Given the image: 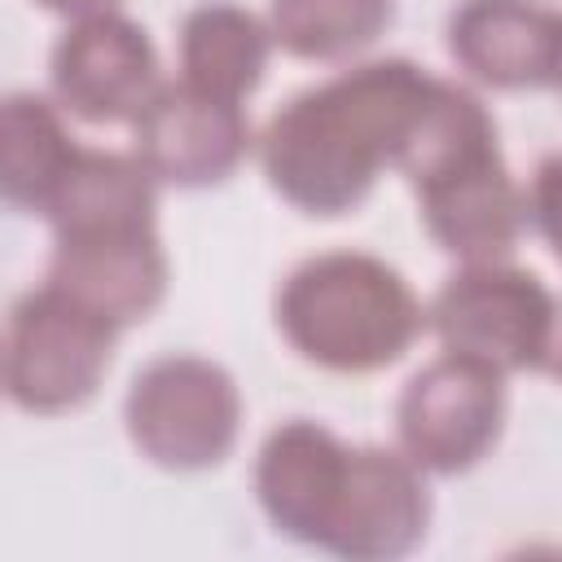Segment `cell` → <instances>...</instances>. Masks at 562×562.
Wrapping results in <instances>:
<instances>
[{"mask_svg":"<svg viewBox=\"0 0 562 562\" xmlns=\"http://www.w3.org/2000/svg\"><path fill=\"white\" fill-rule=\"evenodd\" d=\"M53 101L97 127L132 123L162 88L158 48L140 22L123 9L66 22L53 48Z\"/></svg>","mask_w":562,"mask_h":562,"instance_id":"obj_7","label":"cell"},{"mask_svg":"<svg viewBox=\"0 0 562 562\" xmlns=\"http://www.w3.org/2000/svg\"><path fill=\"white\" fill-rule=\"evenodd\" d=\"M347 448L351 443H342L329 426L312 417H290L259 443L255 501L285 540H299L307 549L321 544L347 470Z\"/></svg>","mask_w":562,"mask_h":562,"instance_id":"obj_13","label":"cell"},{"mask_svg":"<svg viewBox=\"0 0 562 562\" xmlns=\"http://www.w3.org/2000/svg\"><path fill=\"white\" fill-rule=\"evenodd\" d=\"M44 215L53 224V237L158 224V180L136 162V154L79 145Z\"/></svg>","mask_w":562,"mask_h":562,"instance_id":"obj_16","label":"cell"},{"mask_svg":"<svg viewBox=\"0 0 562 562\" xmlns=\"http://www.w3.org/2000/svg\"><path fill=\"white\" fill-rule=\"evenodd\" d=\"M114 338V325L44 281L9 312L0 338V391L22 413H70L105 382Z\"/></svg>","mask_w":562,"mask_h":562,"instance_id":"obj_5","label":"cell"},{"mask_svg":"<svg viewBox=\"0 0 562 562\" xmlns=\"http://www.w3.org/2000/svg\"><path fill=\"white\" fill-rule=\"evenodd\" d=\"M132 448L171 474L220 465L241 435V391L233 373L206 356L171 351L149 360L123 400Z\"/></svg>","mask_w":562,"mask_h":562,"instance_id":"obj_4","label":"cell"},{"mask_svg":"<svg viewBox=\"0 0 562 562\" xmlns=\"http://www.w3.org/2000/svg\"><path fill=\"white\" fill-rule=\"evenodd\" d=\"M255 149V132L241 105L206 97L189 83H162L149 105L132 119V154L158 180L176 189H206L228 180L246 154Z\"/></svg>","mask_w":562,"mask_h":562,"instance_id":"obj_9","label":"cell"},{"mask_svg":"<svg viewBox=\"0 0 562 562\" xmlns=\"http://www.w3.org/2000/svg\"><path fill=\"white\" fill-rule=\"evenodd\" d=\"M167 250L158 224L136 228H97L53 237L48 285L97 312L119 334L145 321L167 299Z\"/></svg>","mask_w":562,"mask_h":562,"instance_id":"obj_11","label":"cell"},{"mask_svg":"<svg viewBox=\"0 0 562 562\" xmlns=\"http://www.w3.org/2000/svg\"><path fill=\"white\" fill-rule=\"evenodd\" d=\"M35 4L48 9V13H57V18H66V22H75V18H88V13L119 9L123 0H35Z\"/></svg>","mask_w":562,"mask_h":562,"instance_id":"obj_18","label":"cell"},{"mask_svg":"<svg viewBox=\"0 0 562 562\" xmlns=\"http://www.w3.org/2000/svg\"><path fill=\"white\" fill-rule=\"evenodd\" d=\"M426 329L443 351L501 378L553 373L558 364V299L536 272L505 259L461 263L426 303Z\"/></svg>","mask_w":562,"mask_h":562,"instance_id":"obj_3","label":"cell"},{"mask_svg":"<svg viewBox=\"0 0 562 562\" xmlns=\"http://www.w3.org/2000/svg\"><path fill=\"white\" fill-rule=\"evenodd\" d=\"M272 48L299 61H351L395 22V0H268Z\"/></svg>","mask_w":562,"mask_h":562,"instance_id":"obj_17","label":"cell"},{"mask_svg":"<svg viewBox=\"0 0 562 562\" xmlns=\"http://www.w3.org/2000/svg\"><path fill=\"white\" fill-rule=\"evenodd\" d=\"M448 53L483 88L544 92L558 83L562 22L536 0H461L448 18Z\"/></svg>","mask_w":562,"mask_h":562,"instance_id":"obj_12","label":"cell"},{"mask_svg":"<svg viewBox=\"0 0 562 562\" xmlns=\"http://www.w3.org/2000/svg\"><path fill=\"white\" fill-rule=\"evenodd\" d=\"M176 57H180V83L241 105L263 83L272 35L259 13L233 0H202L180 22Z\"/></svg>","mask_w":562,"mask_h":562,"instance_id":"obj_14","label":"cell"},{"mask_svg":"<svg viewBox=\"0 0 562 562\" xmlns=\"http://www.w3.org/2000/svg\"><path fill=\"white\" fill-rule=\"evenodd\" d=\"M448 79L408 57L338 70L290 97L259 136V167L281 202L334 220L356 211L382 171H404Z\"/></svg>","mask_w":562,"mask_h":562,"instance_id":"obj_1","label":"cell"},{"mask_svg":"<svg viewBox=\"0 0 562 562\" xmlns=\"http://www.w3.org/2000/svg\"><path fill=\"white\" fill-rule=\"evenodd\" d=\"M430 531L426 474L400 452L360 443L347 448V470L321 531V553L347 562H395Z\"/></svg>","mask_w":562,"mask_h":562,"instance_id":"obj_8","label":"cell"},{"mask_svg":"<svg viewBox=\"0 0 562 562\" xmlns=\"http://www.w3.org/2000/svg\"><path fill=\"white\" fill-rule=\"evenodd\" d=\"M272 316L290 351L325 373L391 369L426 329L404 272L364 250H321L290 268Z\"/></svg>","mask_w":562,"mask_h":562,"instance_id":"obj_2","label":"cell"},{"mask_svg":"<svg viewBox=\"0 0 562 562\" xmlns=\"http://www.w3.org/2000/svg\"><path fill=\"white\" fill-rule=\"evenodd\" d=\"M505 426V378L479 360L439 351L422 364L395 400L400 452L422 474H465L501 439Z\"/></svg>","mask_w":562,"mask_h":562,"instance_id":"obj_6","label":"cell"},{"mask_svg":"<svg viewBox=\"0 0 562 562\" xmlns=\"http://www.w3.org/2000/svg\"><path fill=\"white\" fill-rule=\"evenodd\" d=\"M79 140L66 110L40 92H0V202L13 211H48Z\"/></svg>","mask_w":562,"mask_h":562,"instance_id":"obj_15","label":"cell"},{"mask_svg":"<svg viewBox=\"0 0 562 562\" xmlns=\"http://www.w3.org/2000/svg\"><path fill=\"white\" fill-rule=\"evenodd\" d=\"M413 193L435 246L457 255L461 263L505 259L527 228L522 189L514 184L496 136L461 149L457 158L422 176Z\"/></svg>","mask_w":562,"mask_h":562,"instance_id":"obj_10","label":"cell"}]
</instances>
